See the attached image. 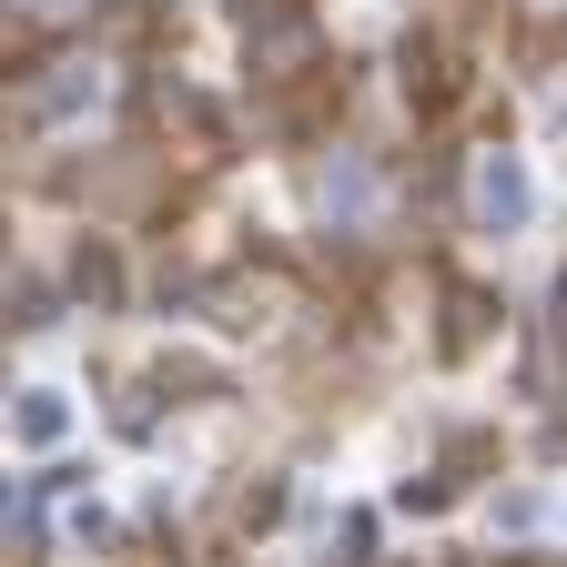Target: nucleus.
<instances>
[{
	"label": "nucleus",
	"instance_id": "obj_2",
	"mask_svg": "<svg viewBox=\"0 0 567 567\" xmlns=\"http://www.w3.org/2000/svg\"><path fill=\"white\" fill-rule=\"evenodd\" d=\"M61 425H71V405H61L51 385H41V395L21 405V436H31V446H51V436H61Z\"/></svg>",
	"mask_w": 567,
	"mask_h": 567
},
{
	"label": "nucleus",
	"instance_id": "obj_1",
	"mask_svg": "<svg viewBox=\"0 0 567 567\" xmlns=\"http://www.w3.org/2000/svg\"><path fill=\"white\" fill-rule=\"evenodd\" d=\"M476 203H486V224H517V213H527V173L517 163H486L476 173Z\"/></svg>",
	"mask_w": 567,
	"mask_h": 567
}]
</instances>
